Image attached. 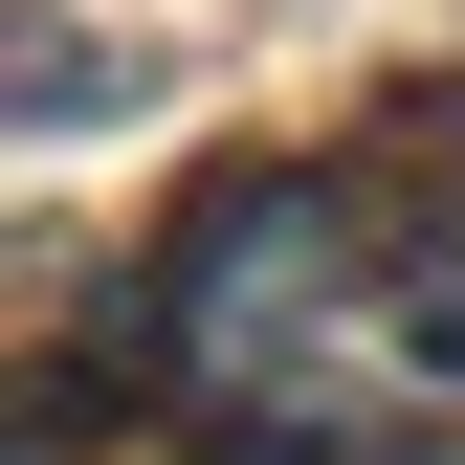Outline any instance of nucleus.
<instances>
[{
    "instance_id": "nucleus-1",
    "label": "nucleus",
    "mask_w": 465,
    "mask_h": 465,
    "mask_svg": "<svg viewBox=\"0 0 465 465\" xmlns=\"http://www.w3.org/2000/svg\"><path fill=\"white\" fill-rule=\"evenodd\" d=\"M377 222L332 200V178H222L178 222V266H155V377L200 399V421H288L311 399V355L377 311Z\"/></svg>"
},
{
    "instance_id": "nucleus-2",
    "label": "nucleus",
    "mask_w": 465,
    "mask_h": 465,
    "mask_svg": "<svg viewBox=\"0 0 465 465\" xmlns=\"http://www.w3.org/2000/svg\"><path fill=\"white\" fill-rule=\"evenodd\" d=\"M377 332H399V355H421L443 399H465V222H443V244L399 266V288H377Z\"/></svg>"
},
{
    "instance_id": "nucleus-3",
    "label": "nucleus",
    "mask_w": 465,
    "mask_h": 465,
    "mask_svg": "<svg viewBox=\"0 0 465 465\" xmlns=\"http://www.w3.org/2000/svg\"><path fill=\"white\" fill-rule=\"evenodd\" d=\"M45 45V67H23V134H89V111H134V45H111V67H89V23H23Z\"/></svg>"
}]
</instances>
